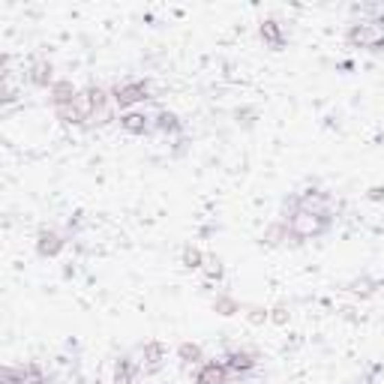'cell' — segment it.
<instances>
[{
    "label": "cell",
    "mask_w": 384,
    "mask_h": 384,
    "mask_svg": "<svg viewBox=\"0 0 384 384\" xmlns=\"http://www.w3.org/2000/svg\"><path fill=\"white\" fill-rule=\"evenodd\" d=\"M280 219L289 228V238L291 240H318L324 234H330V228L337 225V214H315V210H304V207H294V204L285 199L282 204V214Z\"/></svg>",
    "instance_id": "1"
},
{
    "label": "cell",
    "mask_w": 384,
    "mask_h": 384,
    "mask_svg": "<svg viewBox=\"0 0 384 384\" xmlns=\"http://www.w3.org/2000/svg\"><path fill=\"white\" fill-rule=\"evenodd\" d=\"M363 12L366 15L354 19L346 27V43L351 48H361V52L379 54V52H384V10L370 6V10H363Z\"/></svg>",
    "instance_id": "2"
},
{
    "label": "cell",
    "mask_w": 384,
    "mask_h": 384,
    "mask_svg": "<svg viewBox=\"0 0 384 384\" xmlns=\"http://www.w3.org/2000/svg\"><path fill=\"white\" fill-rule=\"evenodd\" d=\"M111 100H114V109H120V114L138 109L142 102L153 100L150 78H124V81H117V84H111Z\"/></svg>",
    "instance_id": "3"
},
{
    "label": "cell",
    "mask_w": 384,
    "mask_h": 384,
    "mask_svg": "<svg viewBox=\"0 0 384 384\" xmlns=\"http://www.w3.org/2000/svg\"><path fill=\"white\" fill-rule=\"evenodd\" d=\"M219 361L225 363V370L231 372V379H238V381H247L249 375L258 370V357L252 354L249 348H225Z\"/></svg>",
    "instance_id": "4"
},
{
    "label": "cell",
    "mask_w": 384,
    "mask_h": 384,
    "mask_svg": "<svg viewBox=\"0 0 384 384\" xmlns=\"http://www.w3.org/2000/svg\"><path fill=\"white\" fill-rule=\"evenodd\" d=\"M117 124L126 135H135V138H144V135H157V117L144 109H133V111H124L117 114Z\"/></svg>",
    "instance_id": "5"
},
{
    "label": "cell",
    "mask_w": 384,
    "mask_h": 384,
    "mask_svg": "<svg viewBox=\"0 0 384 384\" xmlns=\"http://www.w3.org/2000/svg\"><path fill=\"white\" fill-rule=\"evenodd\" d=\"M67 234L63 231H57V228H39V234H36V252L43 258H54V256H60L63 247H67Z\"/></svg>",
    "instance_id": "6"
},
{
    "label": "cell",
    "mask_w": 384,
    "mask_h": 384,
    "mask_svg": "<svg viewBox=\"0 0 384 384\" xmlns=\"http://www.w3.org/2000/svg\"><path fill=\"white\" fill-rule=\"evenodd\" d=\"M192 381L195 384H228L231 381V372L225 370V363L223 361H204L201 366H195V372H192Z\"/></svg>",
    "instance_id": "7"
},
{
    "label": "cell",
    "mask_w": 384,
    "mask_h": 384,
    "mask_svg": "<svg viewBox=\"0 0 384 384\" xmlns=\"http://www.w3.org/2000/svg\"><path fill=\"white\" fill-rule=\"evenodd\" d=\"M166 361H168V348H166V342H159V339H147L144 346H142V370H144L147 375L159 372Z\"/></svg>",
    "instance_id": "8"
},
{
    "label": "cell",
    "mask_w": 384,
    "mask_h": 384,
    "mask_svg": "<svg viewBox=\"0 0 384 384\" xmlns=\"http://www.w3.org/2000/svg\"><path fill=\"white\" fill-rule=\"evenodd\" d=\"M258 34H261V39H264V45L273 48V52H282V45L289 43V34H285L280 19H264L261 27H258Z\"/></svg>",
    "instance_id": "9"
},
{
    "label": "cell",
    "mask_w": 384,
    "mask_h": 384,
    "mask_svg": "<svg viewBox=\"0 0 384 384\" xmlns=\"http://www.w3.org/2000/svg\"><path fill=\"white\" fill-rule=\"evenodd\" d=\"M153 117H157V135H168V138L183 135V120L174 111L159 109V111H153Z\"/></svg>",
    "instance_id": "10"
},
{
    "label": "cell",
    "mask_w": 384,
    "mask_h": 384,
    "mask_svg": "<svg viewBox=\"0 0 384 384\" xmlns=\"http://www.w3.org/2000/svg\"><path fill=\"white\" fill-rule=\"evenodd\" d=\"M27 81L34 87H54V63L52 60H34L27 69Z\"/></svg>",
    "instance_id": "11"
},
{
    "label": "cell",
    "mask_w": 384,
    "mask_h": 384,
    "mask_svg": "<svg viewBox=\"0 0 384 384\" xmlns=\"http://www.w3.org/2000/svg\"><path fill=\"white\" fill-rule=\"evenodd\" d=\"M138 372H142V363L133 361V357H120L114 363V384H135Z\"/></svg>",
    "instance_id": "12"
},
{
    "label": "cell",
    "mask_w": 384,
    "mask_h": 384,
    "mask_svg": "<svg viewBox=\"0 0 384 384\" xmlns=\"http://www.w3.org/2000/svg\"><path fill=\"white\" fill-rule=\"evenodd\" d=\"M177 361L183 366H201L204 351H201V346H195V342H181V346H177Z\"/></svg>",
    "instance_id": "13"
},
{
    "label": "cell",
    "mask_w": 384,
    "mask_h": 384,
    "mask_svg": "<svg viewBox=\"0 0 384 384\" xmlns=\"http://www.w3.org/2000/svg\"><path fill=\"white\" fill-rule=\"evenodd\" d=\"M76 96H78V91L72 87V81H54V87H52V105H54V109L69 105Z\"/></svg>",
    "instance_id": "14"
},
{
    "label": "cell",
    "mask_w": 384,
    "mask_h": 384,
    "mask_svg": "<svg viewBox=\"0 0 384 384\" xmlns=\"http://www.w3.org/2000/svg\"><path fill=\"white\" fill-rule=\"evenodd\" d=\"M183 267L186 271H199V267H204V252L199 247H186L183 249Z\"/></svg>",
    "instance_id": "15"
},
{
    "label": "cell",
    "mask_w": 384,
    "mask_h": 384,
    "mask_svg": "<svg viewBox=\"0 0 384 384\" xmlns=\"http://www.w3.org/2000/svg\"><path fill=\"white\" fill-rule=\"evenodd\" d=\"M379 285H381L379 280H372V282H370V280H354V282L348 285V289H351V294H361V297H370V294H372L375 289H379Z\"/></svg>",
    "instance_id": "16"
},
{
    "label": "cell",
    "mask_w": 384,
    "mask_h": 384,
    "mask_svg": "<svg viewBox=\"0 0 384 384\" xmlns=\"http://www.w3.org/2000/svg\"><path fill=\"white\" fill-rule=\"evenodd\" d=\"M216 309H219V313H223V315H234L240 306L234 304V300H228V297H219V300H216Z\"/></svg>",
    "instance_id": "17"
},
{
    "label": "cell",
    "mask_w": 384,
    "mask_h": 384,
    "mask_svg": "<svg viewBox=\"0 0 384 384\" xmlns=\"http://www.w3.org/2000/svg\"><path fill=\"white\" fill-rule=\"evenodd\" d=\"M207 276H214V280H219V276H223V261L214 258V256L207 258Z\"/></svg>",
    "instance_id": "18"
}]
</instances>
